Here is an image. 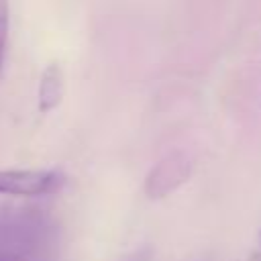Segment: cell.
Segmentation results:
<instances>
[{
	"label": "cell",
	"mask_w": 261,
	"mask_h": 261,
	"mask_svg": "<svg viewBox=\"0 0 261 261\" xmlns=\"http://www.w3.org/2000/svg\"><path fill=\"white\" fill-rule=\"evenodd\" d=\"M55 239L53 218L33 206H0V249L20 257L39 255Z\"/></svg>",
	"instance_id": "obj_1"
},
{
	"label": "cell",
	"mask_w": 261,
	"mask_h": 261,
	"mask_svg": "<svg viewBox=\"0 0 261 261\" xmlns=\"http://www.w3.org/2000/svg\"><path fill=\"white\" fill-rule=\"evenodd\" d=\"M192 175V157L186 151H171L147 173L143 190L149 200H161L184 186Z\"/></svg>",
	"instance_id": "obj_2"
},
{
	"label": "cell",
	"mask_w": 261,
	"mask_h": 261,
	"mask_svg": "<svg viewBox=\"0 0 261 261\" xmlns=\"http://www.w3.org/2000/svg\"><path fill=\"white\" fill-rule=\"evenodd\" d=\"M65 186L57 169H0L2 196H49Z\"/></svg>",
	"instance_id": "obj_3"
},
{
	"label": "cell",
	"mask_w": 261,
	"mask_h": 261,
	"mask_svg": "<svg viewBox=\"0 0 261 261\" xmlns=\"http://www.w3.org/2000/svg\"><path fill=\"white\" fill-rule=\"evenodd\" d=\"M65 96V75L59 63H49L39 80L37 90V106L43 114L53 112Z\"/></svg>",
	"instance_id": "obj_4"
},
{
	"label": "cell",
	"mask_w": 261,
	"mask_h": 261,
	"mask_svg": "<svg viewBox=\"0 0 261 261\" xmlns=\"http://www.w3.org/2000/svg\"><path fill=\"white\" fill-rule=\"evenodd\" d=\"M6 39H8V0H0V67L4 59Z\"/></svg>",
	"instance_id": "obj_5"
},
{
	"label": "cell",
	"mask_w": 261,
	"mask_h": 261,
	"mask_svg": "<svg viewBox=\"0 0 261 261\" xmlns=\"http://www.w3.org/2000/svg\"><path fill=\"white\" fill-rule=\"evenodd\" d=\"M0 261H29V259L27 257H20L16 253H10V251L0 249Z\"/></svg>",
	"instance_id": "obj_6"
},
{
	"label": "cell",
	"mask_w": 261,
	"mask_h": 261,
	"mask_svg": "<svg viewBox=\"0 0 261 261\" xmlns=\"http://www.w3.org/2000/svg\"><path fill=\"white\" fill-rule=\"evenodd\" d=\"M249 261H261V251H255L253 255H251V259Z\"/></svg>",
	"instance_id": "obj_7"
}]
</instances>
